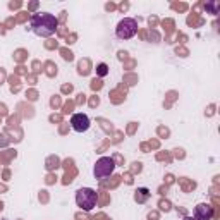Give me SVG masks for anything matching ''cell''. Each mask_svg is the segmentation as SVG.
I'll list each match as a JSON object with an SVG mask.
<instances>
[{"label":"cell","mask_w":220,"mask_h":220,"mask_svg":"<svg viewBox=\"0 0 220 220\" xmlns=\"http://www.w3.org/2000/svg\"><path fill=\"white\" fill-rule=\"evenodd\" d=\"M59 26V21L55 16L47 14V12H38L31 16V29L35 31L38 36H52Z\"/></svg>","instance_id":"1"},{"label":"cell","mask_w":220,"mask_h":220,"mask_svg":"<svg viewBox=\"0 0 220 220\" xmlns=\"http://www.w3.org/2000/svg\"><path fill=\"white\" fill-rule=\"evenodd\" d=\"M76 203H78V206L81 210L84 211L93 210L96 206V203H98V193L93 191L91 188H81L76 193Z\"/></svg>","instance_id":"2"},{"label":"cell","mask_w":220,"mask_h":220,"mask_svg":"<svg viewBox=\"0 0 220 220\" xmlns=\"http://www.w3.org/2000/svg\"><path fill=\"white\" fill-rule=\"evenodd\" d=\"M138 33V21L132 17H124L115 28V35L119 40H129Z\"/></svg>","instance_id":"3"},{"label":"cell","mask_w":220,"mask_h":220,"mask_svg":"<svg viewBox=\"0 0 220 220\" xmlns=\"http://www.w3.org/2000/svg\"><path fill=\"white\" fill-rule=\"evenodd\" d=\"M115 169V162L112 160L110 157H101L100 160L95 163V169H93V174L96 179H103V177H109L112 175V172Z\"/></svg>","instance_id":"4"},{"label":"cell","mask_w":220,"mask_h":220,"mask_svg":"<svg viewBox=\"0 0 220 220\" xmlns=\"http://www.w3.org/2000/svg\"><path fill=\"white\" fill-rule=\"evenodd\" d=\"M70 127L78 132H84L90 129V119L84 114H74L70 117Z\"/></svg>","instance_id":"5"},{"label":"cell","mask_w":220,"mask_h":220,"mask_svg":"<svg viewBox=\"0 0 220 220\" xmlns=\"http://www.w3.org/2000/svg\"><path fill=\"white\" fill-rule=\"evenodd\" d=\"M213 215V206L206 205V203H200L194 208V219L196 220H210Z\"/></svg>","instance_id":"6"},{"label":"cell","mask_w":220,"mask_h":220,"mask_svg":"<svg viewBox=\"0 0 220 220\" xmlns=\"http://www.w3.org/2000/svg\"><path fill=\"white\" fill-rule=\"evenodd\" d=\"M91 70V64L88 59H83L79 60V64H78V72H79L81 76H88Z\"/></svg>","instance_id":"7"},{"label":"cell","mask_w":220,"mask_h":220,"mask_svg":"<svg viewBox=\"0 0 220 220\" xmlns=\"http://www.w3.org/2000/svg\"><path fill=\"white\" fill-rule=\"evenodd\" d=\"M148 198H150V191L145 189V188L138 189V191H136V194H134V200L138 201V203H145Z\"/></svg>","instance_id":"8"},{"label":"cell","mask_w":220,"mask_h":220,"mask_svg":"<svg viewBox=\"0 0 220 220\" xmlns=\"http://www.w3.org/2000/svg\"><path fill=\"white\" fill-rule=\"evenodd\" d=\"M10 81V90H12V93H17V91L21 90V81L17 76H10L9 78Z\"/></svg>","instance_id":"9"},{"label":"cell","mask_w":220,"mask_h":220,"mask_svg":"<svg viewBox=\"0 0 220 220\" xmlns=\"http://www.w3.org/2000/svg\"><path fill=\"white\" fill-rule=\"evenodd\" d=\"M45 69H47V70H45V72H47V76H50V78H53V76L57 74V65H55L53 62H50V60L45 64Z\"/></svg>","instance_id":"10"},{"label":"cell","mask_w":220,"mask_h":220,"mask_svg":"<svg viewBox=\"0 0 220 220\" xmlns=\"http://www.w3.org/2000/svg\"><path fill=\"white\" fill-rule=\"evenodd\" d=\"M14 157H16V151L9 150L7 153H5V151H2V153H0V162H2V163H7V162H9L10 158H14Z\"/></svg>","instance_id":"11"},{"label":"cell","mask_w":220,"mask_h":220,"mask_svg":"<svg viewBox=\"0 0 220 220\" xmlns=\"http://www.w3.org/2000/svg\"><path fill=\"white\" fill-rule=\"evenodd\" d=\"M60 165V160L57 158V157H50L48 160H47V169L48 170H53V169H57Z\"/></svg>","instance_id":"12"},{"label":"cell","mask_w":220,"mask_h":220,"mask_svg":"<svg viewBox=\"0 0 220 220\" xmlns=\"http://www.w3.org/2000/svg\"><path fill=\"white\" fill-rule=\"evenodd\" d=\"M96 74H98L100 78L107 76V74H109V65H107V64H103V62H101V64H98V65H96Z\"/></svg>","instance_id":"13"},{"label":"cell","mask_w":220,"mask_h":220,"mask_svg":"<svg viewBox=\"0 0 220 220\" xmlns=\"http://www.w3.org/2000/svg\"><path fill=\"white\" fill-rule=\"evenodd\" d=\"M98 200H100V205H101V206H105V205L110 201V198H109V194H107V193L100 191V194H98Z\"/></svg>","instance_id":"14"},{"label":"cell","mask_w":220,"mask_h":220,"mask_svg":"<svg viewBox=\"0 0 220 220\" xmlns=\"http://www.w3.org/2000/svg\"><path fill=\"white\" fill-rule=\"evenodd\" d=\"M28 57V53H26V50H17L16 53H14V59L17 60V62H22V60Z\"/></svg>","instance_id":"15"},{"label":"cell","mask_w":220,"mask_h":220,"mask_svg":"<svg viewBox=\"0 0 220 220\" xmlns=\"http://www.w3.org/2000/svg\"><path fill=\"white\" fill-rule=\"evenodd\" d=\"M60 53H62V57H64V60H72L74 59V55H72V52L67 50V48H60Z\"/></svg>","instance_id":"16"},{"label":"cell","mask_w":220,"mask_h":220,"mask_svg":"<svg viewBox=\"0 0 220 220\" xmlns=\"http://www.w3.org/2000/svg\"><path fill=\"white\" fill-rule=\"evenodd\" d=\"M205 10H211V14H217V10H219V4H217V2L205 4Z\"/></svg>","instance_id":"17"},{"label":"cell","mask_w":220,"mask_h":220,"mask_svg":"<svg viewBox=\"0 0 220 220\" xmlns=\"http://www.w3.org/2000/svg\"><path fill=\"white\" fill-rule=\"evenodd\" d=\"M179 182H180V184H182V188H184V191L194 189V186H196V184H194V182H188V180H186V179H180Z\"/></svg>","instance_id":"18"},{"label":"cell","mask_w":220,"mask_h":220,"mask_svg":"<svg viewBox=\"0 0 220 220\" xmlns=\"http://www.w3.org/2000/svg\"><path fill=\"white\" fill-rule=\"evenodd\" d=\"M28 17H29V14H28V12H19V14H17V17H16V22H24Z\"/></svg>","instance_id":"19"},{"label":"cell","mask_w":220,"mask_h":220,"mask_svg":"<svg viewBox=\"0 0 220 220\" xmlns=\"http://www.w3.org/2000/svg\"><path fill=\"white\" fill-rule=\"evenodd\" d=\"M101 86H103V84H101V79H93L91 81V90H100Z\"/></svg>","instance_id":"20"},{"label":"cell","mask_w":220,"mask_h":220,"mask_svg":"<svg viewBox=\"0 0 220 220\" xmlns=\"http://www.w3.org/2000/svg\"><path fill=\"white\" fill-rule=\"evenodd\" d=\"M72 109H74V101H67L65 105H64V114H69V112H72Z\"/></svg>","instance_id":"21"},{"label":"cell","mask_w":220,"mask_h":220,"mask_svg":"<svg viewBox=\"0 0 220 220\" xmlns=\"http://www.w3.org/2000/svg\"><path fill=\"white\" fill-rule=\"evenodd\" d=\"M131 172H132V174H139V172H141V163H139V162H134V163H132Z\"/></svg>","instance_id":"22"},{"label":"cell","mask_w":220,"mask_h":220,"mask_svg":"<svg viewBox=\"0 0 220 220\" xmlns=\"http://www.w3.org/2000/svg\"><path fill=\"white\" fill-rule=\"evenodd\" d=\"M160 210H163V211L170 210V203L167 200H160Z\"/></svg>","instance_id":"23"},{"label":"cell","mask_w":220,"mask_h":220,"mask_svg":"<svg viewBox=\"0 0 220 220\" xmlns=\"http://www.w3.org/2000/svg\"><path fill=\"white\" fill-rule=\"evenodd\" d=\"M172 9L174 10H186L188 5H186V4H172Z\"/></svg>","instance_id":"24"},{"label":"cell","mask_w":220,"mask_h":220,"mask_svg":"<svg viewBox=\"0 0 220 220\" xmlns=\"http://www.w3.org/2000/svg\"><path fill=\"white\" fill-rule=\"evenodd\" d=\"M84 101H86V95H84V93H79L78 98H76V103H78V105H83Z\"/></svg>","instance_id":"25"},{"label":"cell","mask_w":220,"mask_h":220,"mask_svg":"<svg viewBox=\"0 0 220 220\" xmlns=\"http://www.w3.org/2000/svg\"><path fill=\"white\" fill-rule=\"evenodd\" d=\"M50 105L53 107V109H57V107H60V98H59V96H53V98L50 100Z\"/></svg>","instance_id":"26"},{"label":"cell","mask_w":220,"mask_h":220,"mask_svg":"<svg viewBox=\"0 0 220 220\" xmlns=\"http://www.w3.org/2000/svg\"><path fill=\"white\" fill-rule=\"evenodd\" d=\"M162 24H163V26H167V31L170 33V31H172V26H174V21H172V19H165Z\"/></svg>","instance_id":"27"},{"label":"cell","mask_w":220,"mask_h":220,"mask_svg":"<svg viewBox=\"0 0 220 220\" xmlns=\"http://www.w3.org/2000/svg\"><path fill=\"white\" fill-rule=\"evenodd\" d=\"M45 47L48 48V50H53V48H57V41H53V40H48L47 43H45Z\"/></svg>","instance_id":"28"},{"label":"cell","mask_w":220,"mask_h":220,"mask_svg":"<svg viewBox=\"0 0 220 220\" xmlns=\"http://www.w3.org/2000/svg\"><path fill=\"white\" fill-rule=\"evenodd\" d=\"M134 81H136V76H132V74L124 78V83H127V84H134Z\"/></svg>","instance_id":"29"},{"label":"cell","mask_w":220,"mask_h":220,"mask_svg":"<svg viewBox=\"0 0 220 220\" xmlns=\"http://www.w3.org/2000/svg\"><path fill=\"white\" fill-rule=\"evenodd\" d=\"M98 103H100V98H98V96H93V98L90 100V105H91V107H96Z\"/></svg>","instance_id":"30"},{"label":"cell","mask_w":220,"mask_h":220,"mask_svg":"<svg viewBox=\"0 0 220 220\" xmlns=\"http://www.w3.org/2000/svg\"><path fill=\"white\" fill-rule=\"evenodd\" d=\"M21 5H22L21 2H10V4H9V9H19Z\"/></svg>","instance_id":"31"},{"label":"cell","mask_w":220,"mask_h":220,"mask_svg":"<svg viewBox=\"0 0 220 220\" xmlns=\"http://www.w3.org/2000/svg\"><path fill=\"white\" fill-rule=\"evenodd\" d=\"M136 126H138L136 122H131V126L127 127V134H132V132H134V129H136Z\"/></svg>","instance_id":"32"},{"label":"cell","mask_w":220,"mask_h":220,"mask_svg":"<svg viewBox=\"0 0 220 220\" xmlns=\"http://www.w3.org/2000/svg\"><path fill=\"white\" fill-rule=\"evenodd\" d=\"M14 24H16V19H14V17H9V19L5 21V26H7V28H10V26H14Z\"/></svg>","instance_id":"33"},{"label":"cell","mask_w":220,"mask_h":220,"mask_svg":"<svg viewBox=\"0 0 220 220\" xmlns=\"http://www.w3.org/2000/svg\"><path fill=\"white\" fill-rule=\"evenodd\" d=\"M158 134H160V136H169V129H165V127H158Z\"/></svg>","instance_id":"34"},{"label":"cell","mask_w":220,"mask_h":220,"mask_svg":"<svg viewBox=\"0 0 220 220\" xmlns=\"http://www.w3.org/2000/svg\"><path fill=\"white\" fill-rule=\"evenodd\" d=\"M157 22H158V19H157V17H150V19H148V24H150V28L157 26Z\"/></svg>","instance_id":"35"},{"label":"cell","mask_w":220,"mask_h":220,"mask_svg":"<svg viewBox=\"0 0 220 220\" xmlns=\"http://www.w3.org/2000/svg\"><path fill=\"white\" fill-rule=\"evenodd\" d=\"M28 96H29V100H36V98H38V93H36V91H33V90H31L29 93H28Z\"/></svg>","instance_id":"36"},{"label":"cell","mask_w":220,"mask_h":220,"mask_svg":"<svg viewBox=\"0 0 220 220\" xmlns=\"http://www.w3.org/2000/svg\"><path fill=\"white\" fill-rule=\"evenodd\" d=\"M157 158H158V160H167V162L170 160V157L167 155V153H165V155H163V153H158V157H157Z\"/></svg>","instance_id":"37"},{"label":"cell","mask_w":220,"mask_h":220,"mask_svg":"<svg viewBox=\"0 0 220 220\" xmlns=\"http://www.w3.org/2000/svg\"><path fill=\"white\" fill-rule=\"evenodd\" d=\"M38 9V2H31V4H28V10H35Z\"/></svg>","instance_id":"38"},{"label":"cell","mask_w":220,"mask_h":220,"mask_svg":"<svg viewBox=\"0 0 220 220\" xmlns=\"http://www.w3.org/2000/svg\"><path fill=\"white\" fill-rule=\"evenodd\" d=\"M62 91H64V93H70V91H72V86H70V84H64V86H62Z\"/></svg>","instance_id":"39"},{"label":"cell","mask_w":220,"mask_h":220,"mask_svg":"<svg viewBox=\"0 0 220 220\" xmlns=\"http://www.w3.org/2000/svg\"><path fill=\"white\" fill-rule=\"evenodd\" d=\"M55 180H57V177H55V175H48V177H47V184H53V182H55Z\"/></svg>","instance_id":"40"},{"label":"cell","mask_w":220,"mask_h":220,"mask_svg":"<svg viewBox=\"0 0 220 220\" xmlns=\"http://www.w3.org/2000/svg\"><path fill=\"white\" fill-rule=\"evenodd\" d=\"M48 200V196H47V191H41L40 193V201H47Z\"/></svg>","instance_id":"41"},{"label":"cell","mask_w":220,"mask_h":220,"mask_svg":"<svg viewBox=\"0 0 220 220\" xmlns=\"http://www.w3.org/2000/svg\"><path fill=\"white\" fill-rule=\"evenodd\" d=\"M95 220H110V219L107 217V215H103V213H100V215H96V217H95Z\"/></svg>","instance_id":"42"},{"label":"cell","mask_w":220,"mask_h":220,"mask_svg":"<svg viewBox=\"0 0 220 220\" xmlns=\"http://www.w3.org/2000/svg\"><path fill=\"white\" fill-rule=\"evenodd\" d=\"M76 38H78V36H76L74 33H72V35H69V36H67V43H74V40H76Z\"/></svg>","instance_id":"43"},{"label":"cell","mask_w":220,"mask_h":220,"mask_svg":"<svg viewBox=\"0 0 220 220\" xmlns=\"http://www.w3.org/2000/svg\"><path fill=\"white\" fill-rule=\"evenodd\" d=\"M33 69H35V72H38V70H40V62H38V60H35V62H33Z\"/></svg>","instance_id":"44"},{"label":"cell","mask_w":220,"mask_h":220,"mask_svg":"<svg viewBox=\"0 0 220 220\" xmlns=\"http://www.w3.org/2000/svg\"><path fill=\"white\" fill-rule=\"evenodd\" d=\"M177 53H182V55H180V57H186V55H188V50H186V48H177Z\"/></svg>","instance_id":"45"},{"label":"cell","mask_w":220,"mask_h":220,"mask_svg":"<svg viewBox=\"0 0 220 220\" xmlns=\"http://www.w3.org/2000/svg\"><path fill=\"white\" fill-rule=\"evenodd\" d=\"M112 160H114V162H119L120 165L124 163V162H122V157H120V155H114V158H112Z\"/></svg>","instance_id":"46"},{"label":"cell","mask_w":220,"mask_h":220,"mask_svg":"<svg viewBox=\"0 0 220 220\" xmlns=\"http://www.w3.org/2000/svg\"><path fill=\"white\" fill-rule=\"evenodd\" d=\"M50 120H52V122H60V120H62V117H60V115H52Z\"/></svg>","instance_id":"47"},{"label":"cell","mask_w":220,"mask_h":220,"mask_svg":"<svg viewBox=\"0 0 220 220\" xmlns=\"http://www.w3.org/2000/svg\"><path fill=\"white\" fill-rule=\"evenodd\" d=\"M124 179H126V182H127V184H132V179H131V174H126V177H124Z\"/></svg>","instance_id":"48"},{"label":"cell","mask_w":220,"mask_h":220,"mask_svg":"<svg viewBox=\"0 0 220 220\" xmlns=\"http://www.w3.org/2000/svg\"><path fill=\"white\" fill-rule=\"evenodd\" d=\"M4 145H7V139H5V136H0V146H4Z\"/></svg>","instance_id":"49"},{"label":"cell","mask_w":220,"mask_h":220,"mask_svg":"<svg viewBox=\"0 0 220 220\" xmlns=\"http://www.w3.org/2000/svg\"><path fill=\"white\" fill-rule=\"evenodd\" d=\"M4 78H5V72H4V69H0V84L4 83Z\"/></svg>","instance_id":"50"},{"label":"cell","mask_w":220,"mask_h":220,"mask_svg":"<svg viewBox=\"0 0 220 220\" xmlns=\"http://www.w3.org/2000/svg\"><path fill=\"white\" fill-rule=\"evenodd\" d=\"M105 9H107V10H114V9H115V5H114V4H107Z\"/></svg>","instance_id":"51"},{"label":"cell","mask_w":220,"mask_h":220,"mask_svg":"<svg viewBox=\"0 0 220 220\" xmlns=\"http://www.w3.org/2000/svg\"><path fill=\"white\" fill-rule=\"evenodd\" d=\"M175 157H179V158H182V157H184V153H182V150H175Z\"/></svg>","instance_id":"52"},{"label":"cell","mask_w":220,"mask_h":220,"mask_svg":"<svg viewBox=\"0 0 220 220\" xmlns=\"http://www.w3.org/2000/svg\"><path fill=\"white\" fill-rule=\"evenodd\" d=\"M127 57V52H119V59H126Z\"/></svg>","instance_id":"53"},{"label":"cell","mask_w":220,"mask_h":220,"mask_svg":"<svg viewBox=\"0 0 220 220\" xmlns=\"http://www.w3.org/2000/svg\"><path fill=\"white\" fill-rule=\"evenodd\" d=\"M127 7H129V4H120V5H119V9H120V10H126Z\"/></svg>","instance_id":"54"},{"label":"cell","mask_w":220,"mask_h":220,"mask_svg":"<svg viewBox=\"0 0 220 220\" xmlns=\"http://www.w3.org/2000/svg\"><path fill=\"white\" fill-rule=\"evenodd\" d=\"M24 72H26V70H24V67H22V65H19V67H17V74H24Z\"/></svg>","instance_id":"55"},{"label":"cell","mask_w":220,"mask_h":220,"mask_svg":"<svg viewBox=\"0 0 220 220\" xmlns=\"http://www.w3.org/2000/svg\"><path fill=\"white\" fill-rule=\"evenodd\" d=\"M10 177V172L9 170H4V179H9Z\"/></svg>","instance_id":"56"},{"label":"cell","mask_w":220,"mask_h":220,"mask_svg":"<svg viewBox=\"0 0 220 220\" xmlns=\"http://www.w3.org/2000/svg\"><path fill=\"white\" fill-rule=\"evenodd\" d=\"M148 217H150V220H151V219H158V213H155V211H153V213H150Z\"/></svg>","instance_id":"57"},{"label":"cell","mask_w":220,"mask_h":220,"mask_svg":"<svg viewBox=\"0 0 220 220\" xmlns=\"http://www.w3.org/2000/svg\"><path fill=\"white\" fill-rule=\"evenodd\" d=\"M28 81H29V84H35V76H28Z\"/></svg>","instance_id":"58"},{"label":"cell","mask_w":220,"mask_h":220,"mask_svg":"<svg viewBox=\"0 0 220 220\" xmlns=\"http://www.w3.org/2000/svg\"><path fill=\"white\" fill-rule=\"evenodd\" d=\"M7 191V186H4V184H0V193H5Z\"/></svg>","instance_id":"59"},{"label":"cell","mask_w":220,"mask_h":220,"mask_svg":"<svg viewBox=\"0 0 220 220\" xmlns=\"http://www.w3.org/2000/svg\"><path fill=\"white\" fill-rule=\"evenodd\" d=\"M182 220H196V219H194V217H184Z\"/></svg>","instance_id":"60"},{"label":"cell","mask_w":220,"mask_h":220,"mask_svg":"<svg viewBox=\"0 0 220 220\" xmlns=\"http://www.w3.org/2000/svg\"><path fill=\"white\" fill-rule=\"evenodd\" d=\"M2 28H4V26H0V33H2V35H4V33H5V29H2Z\"/></svg>","instance_id":"61"},{"label":"cell","mask_w":220,"mask_h":220,"mask_svg":"<svg viewBox=\"0 0 220 220\" xmlns=\"http://www.w3.org/2000/svg\"><path fill=\"white\" fill-rule=\"evenodd\" d=\"M2 208H4V205H2V201H0V211H2Z\"/></svg>","instance_id":"62"}]
</instances>
